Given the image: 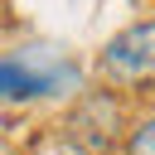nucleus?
<instances>
[{"mask_svg":"<svg viewBox=\"0 0 155 155\" xmlns=\"http://www.w3.org/2000/svg\"><path fill=\"white\" fill-rule=\"evenodd\" d=\"M97 63H102L107 82H121V87L155 82V19H136L121 34H111Z\"/></svg>","mask_w":155,"mask_h":155,"instance_id":"3","label":"nucleus"},{"mask_svg":"<svg viewBox=\"0 0 155 155\" xmlns=\"http://www.w3.org/2000/svg\"><path fill=\"white\" fill-rule=\"evenodd\" d=\"M126 155H155V116L136 121L131 136H126Z\"/></svg>","mask_w":155,"mask_h":155,"instance_id":"4","label":"nucleus"},{"mask_svg":"<svg viewBox=\"0 0 155 155\" xmlns=\"http://www.w3.org/2000/svg\"><path fill=\"white\" fill-rule=\"evenodd\" d=\"M121 126H126L121 97L107 87H87L63 116V145L73 155H111L121 140Z\"/></svg>","mask_w":155,"mask_h":155,"instance_id":"2","label":"nucleus"},{"mask_svg":"<svg viewBox=\"0 0 155 155\" xmlns=\"http://www.w3.org/2000/svg\"><path fill=\"white\" fill-rule=\"evenodd\" d=\"M82 87V68L48 44H24L19 53L0 58V102H39L68 97Z\"/></svg>","mask_w":155,"mask_h":155,"instance_id":"1","label":"nucleus"}]
</instances>
